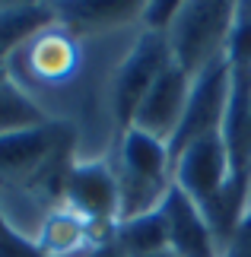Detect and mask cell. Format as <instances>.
<instances>
[{
    "label": "cell",
    "instance_id": "5b68a950",
    "mask_svg": "<svg viewBox=\"0 0 251 257\" xmlns=\"http://www.w3.org/2000/svg\"><path fill=\"white\" fill-rule=\"evenodd\" d=\"M232 178V159H229V146L223 140V131L200 137L172 162V184L194 200L200 210L216 200L219 191Z\"/></svg>",
    "mask_w": 251,
    "mask_h": 257
},
{
    "label": "cell",
    "instance_id": "5bb4252c",
    "mask_svg": "<svg viewBox=\"0 0 251 257\" xmlns=\"http://www.w3.org/2000/svg\"><path fill=\"white\" fill-rule=\"evenodd\" d=\"M45 121H51V117H48L23 89H16L13 83L0 86V134L35 127V124H45Z\"/></svg>",
    "mask_w": 251,
    "mask_h": 257
},
{
    "label": "cell",
    "instance_id": "9c48e42d",
    "mask_svg": "<svg viewBox=\"0 0 251 257\" xmlns=\"http://www.w3.org/2000/svg\"><path fill=\"white\" fill-rule=\"evenodd\" d=\"M115 175L124 181L137 184H156V187H172V159H169V143L156 140L137 127L121 134L115 153H112Z\"/></svg>",
    "mask_w": 251,
    "mask_h": 257
},
{
    "label": "cell",
    "instance_id": "277c9868",
    "mask_svg": "<svg viewBox=\"0 0 251 257\" xmlns=\"http://www.w3.org/2000/svg\"><path fill=\"white\" fill-rule=\"evenodd\" d=\"M229 86H232V70H229V61L210 64L204 73H197L191 80V95L182 114V124H178L175 137L169 140V159H178L185 150L200 137L219 134L226 121V108H229Z\"/></svg>",
    "mask_w": 251,
    "mask_h": 257
},
{
    "label": "cell",
    "instance_id": "ac0fdd59",
    "mask_svg": "<svg viewBox=\"0 0 251 257\" xmlns=\"http://www.w3.org/2000/svg\"><path fill=\"white\" fill-rule=\"evenodd\" d=\"M149 257H175L172 251H159V254H149Z\"/></svg>",
    "mask_w": 251,
    "mask_h": 257
},
{
    "label": "cell",
    "instance_id": "2e32d148",
    "mask_svg": "<svg viewBox=\"0 0 251 257\" xmlns=\"http://www.w3.org/2000/svg\"><path fill=\"white\" fill-rule=\"evenodd\" d=\"M86 257H124V254L118 251V244L112 241V244H96V248H89Z\"/></svg>",
    "mask_w": 251,
    "mask_h": 257
},
{
    "label": "cell",
    "instance_id": "52a82bcc",
    "mask_svg": "<svg viewBox=\"0 0 251 257\" xmlns=\"http://www.w3.org/2000/svg\"><path fill=\"white\" fill-rule=\"evenodd\" d=\"M188 95H191V76L172 61L162 70V76L153 83V89L143 95V102H140L137 114H134V127L169 143L175 137L178 124H182Z\"/></svg>",
    "mask_w": 251,
    "mask_h": 257
},
{
    "label": "cell",
    "instance_id": "4fadbf2b",
    "mask_svg": "<svg viewBox=\"0 0 251 257\" xmlns=\"http://www.w3.org/2000/svg\"><path fill=\"white\" fill-rule=\"evenodd\" d=\"M115 244L124 257H149V254L169 251V229H165L162 210L137 216V219H127V222H118Z\"/></svg>",
    "mask_w": 251,
    "mask_h": 257
},
{
    "label": "cell",
    "instance_id": "3957f363",
    "mask_svg": "<svg viewBox=\"0 0 251 257\" xmlns=\"http://www.w3.org/2000/svg\"><path fill=\"white\" fill-rule=\"evenodd\" d=\"M169 64H172V51H169L165 35L140 29L130 51L124 54V61L118 64L112 76V117H115L118 140L134 127V114L143 102V95L153 89V83L162 76Z\"/></svg>",
    "mask_w": 251,
    "mask_h": 257
},
{
    "label": "cell",
    "instance_id": "30bf717a",
    "mask_svg": "<svg viewBox=\"0 0 251 257\" xmlns=\"http://www.w3.org/2000/svg\"><path fill=\"white\" fill-rule=\"evenodd\" d=\"M143 4L140 0H61L54 4L57 23L67 26L76 35H108L140 26Z\"/></svg>",
    "mask_w": 251,
    "mask_h": 257
},
{
    "label": "cell",
    "instance_id": "ba28073f",
    "mask_svg": "<svg viewBox=\"0 0 251 257\" xmlns=\"http://www.w3.org/2000/svg\"><path fill=\"white\" fill-rule=\"evenodd\" d=\"M159 210L165 216L169 251L175 257H223L204 210L191 200L182 187L172 184V191L165 194V200H162Z\"/></svg>",
    "mask_w": 251,
    "mask_h": 257
},
{
    "label": "cell",
    "instance_id": "8fae6325",
    "mask_svg": "<svg viewBox=\"0 0 251 257\" xmlns=\"http://www.w3.org/2000/svg\"><path fill=\"white\" fill-rule=\"evenodd\" d=\"M35 251L42 257H86L89 254V225L67 206H54L38 225V235L32 238Z\"/></svg>",
    "mask_w": 251,
    "mask_h": 257
},
{
    "label": "cell",
    "instance_id": "6da1fadb",
    "mask_svg": "<svg viewBox=\"0 0 251 257\" xmlns=\"http://www.w3.org/2000/svg\"><path fill=\"white\" fill-rule=\"evenodd\" d=\"M89 38L70 32L67 26L54 23L35 32L7 57L10 83L32 98L38 92H67V89H93L89 80Z\"/></svg>",
    "mask_w": 251,
    "mask_h": 257
},
{
    "label": "cell",
    "instance_id": "7a4b0ae2",
    "mask_svg": "<svg viewBox=\"0 0 251 257\" xmlns=\"http://www.w3.org/2000/svg\"><path fill=\"white\" fill-rule=\"evenodd\" d=\"M238 4L229 0H185L172 29L165 32L172 61L194 80L210 64L226 57Z\"/></svg>",
    "mask_w": 251,
    "mask_h": 257
},
{
    "label": "cell",
    "instance_id": "e0dca14e",
    "mask_svg": "<svg viewBox=\"0 0 251 257\" xmlns=\"http://www.w3.org/2000/svg\"><path fill=\"white\" fill-rule=\"evenodd\" d=\"M7 232H13V229H10V225H7V219H4V213H0V235H7Z\"/></svg>",
    "mask_w": 251,
    "mask_h": 257
},
{
    "label": "cell",
    "instance_id": "9a60e30c",
    "mask_svg": "<svg viewBox=\"0 0 251 257\" xmlns=\"http://www.w3.org/2000/svg\"><path fill=\"white\" fill-rule=\"evenodd\" d=\"M182 4H185V0H149V4H143V13H140V29L165 35L169 29H172V23H175Z\"/></svg>",
    "mask_w": 251,
    "mask_h": 257
},
{
    "label": "cell",
    "instance_id": "7c38bea8",
    "mask_svg": "<svg viewBox=\"0 0 251 257\" xmlns=\"http://www.w3.org/2000/svg\"><path fill=\"white\" fill-rule=\"evenodd\" d=\"M54 23V4H0V57L7 61L23 42Z\"/></svg>",
    "mask_w": 251,
    "mask_h": 257
},
{
    "label": "cell",
    "instance_id": "8992f818",
    "mask_svg": "<svg viewBox=\"0 0 251 257\" xmlns=\"http://www.w3.org/2000/svg\"><path fill=\"white\" fill-rule=\"evenodd\" d=\"M61 206L86 222H118V178L112 159H83L70 165Z\"/></svg>",
    "mask_w": 251,
    "mask_h": 257
}]
</instances>
